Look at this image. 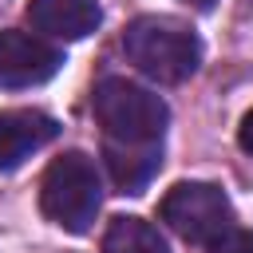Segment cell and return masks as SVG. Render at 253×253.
Masks as SVG:
<instances>
[{
    "instance_id": "1",
    "label": "cell",
    "mask_w": 253,
    "mask_h": 253,
    "mask_svg": "<svg viewBox=\"0 0 253 253\" xmlns=\"http://www.w3.org/2000/svg\"><path fill=\"white\" fill-rule=\"evenodd\" d=\"M126 59L154 83H182L202 67V40L174 16H138L123 32Z\"/></svg>"
},
{
    "instance_id": "2",
    "label": "cell",
    "mask_w": 253,
    "mask_h": 253,
    "mask_svg": "<svg viewBox=\"0 0 253 253\" xmlns=\"http://www.w3.org/2000/svg\"><path fill=\"white\" fill-rule=\"evenodd\" d=\"M91 107L103 126V142H126V146L162 142L166 123H170V107L162 103V95H154L123 75H107L95 87Z\"/></svg>"
},
{
    "instance_id": "3",
    "label": "cell",
    "mask_w": 253,
    "mask_h": 253,
    "mask_svg": "<svg viewBox=\"0 0 253 253\" xmlns=\"http://www.w3.org/2000/svg\"><path fill=\"white\" fill-rule=\"evenodd\" d=\"M103 206V182L95 162L83 150L59 154L40 182V210L51 225L67 233H87L95 225V213Z\"/></svg>"
},
{
    "instance_id": "4",
    "label": "cell",
    "mask_w": 253,
    "mask_h": 253,
    "mask_svg": "<svg viewBox=\"0 0 253 253\" xmlns=\"http://www.w3.org/2000/svg\"><path fill=\"white\" fill-rule=\"evenodd\" d=\"M158 213L178 237L198 241V245H210L225 229H233V206H229L225 190L213 186V182H178V186H170Z\"/></svg>"
},
{
    "instance_id": "5",
    "label": "cell",
    "mask_w": 253,
    "mask_h": 253,
    "mask_svg": "<svg viewBox=\"0 0 253 253\" xmlns=\"http://www.w3.org/2000/svg\"><path fill=\"white\" fill-rule=\"evenodd\" d=\"M63 55L28 32H0V87H36L59 71Z\"/></svg>"
},
{
    "instance_id": "6",
    "label": "cell",
    "mask_w": 253,
    "mask_h": 253,
    "mask_svg": "<svg viewBox=\"0 0 253 253\" xmlns=\"http://www.w3.org/2000/svg\"><path fill=\"white\" fill-rule=\"evenodd\" d=\"M55 134H59V123L43 111H32V107L0 111V170H16L24 158L43 150Z\"/></svg>"
},
{
    "instance_id": "7",
    "label": "cell",
    "mask_w": 253,
    "mask_h": 253,
    "mask_svg": "<svg viewBox=\"0 0 253 253\" xmlns=\"http://www.w3.org/2000/svg\"><path fill=\"white\" fill-rule=\"evenodd\" d=\"M95 0H28V24L47 40H83L99 28Z\"/></svg>"
},
{
    "instance_id": "8",
    "label": "cell",
    "mask_w": 253,
    "mask_h": 253,
    "mask_svg": "<svg viewBox=\"0 0 253 253\" xmlns=\"http://www.w3.org/2000/svg\"><path fill=\"white\" fill-rule=\"evenodd\" d=\"M103 158L111 170V182L123 194H142L150 186V178L162 166V142H146V146H126V142H103Z\"/></svg>"
},
{
    "instance_id": "9",
    "label": "cell",
    "mask_w": 253,
    "mask_h": 253,
    "mask_svg": "<svg viewBox=\"0 0 253 253\" xmlns=\"http://www.w3.org/2000/svg\"><path fill=\"white\" fill-rule=\"evenodd\" d=\"M103 253H170V249H166V237L158 233V225H150L146 217H134V213H119L107 221Z\"/></svg>"
},
{
    "instance_id": "10",
    "label": "cell",
    "mask_w": 253,
    "mask_h": 253,
    "mask_svg": "<svg viewBox=\"0 0 253 253\" xmlns=\"http://www.w3.org/2000/svg\"><path fill=\"white\" fill-rule=\"evenodd\" d=\"M210 253H253V233L249 229H225L217 241H210Z\"/></svg>"
},
{
    "instance_id": "11",
    "label": "cell",
    "mask_w": 253,
    "mask_h": 253,
    "mask_svg": "<svg viewBox=\"0 0 253 253\" xmlns=\"http://www.w3.org/2000/svg\"><path fill=\"white\" fill-rule=\"evenodd\" d=\"M237 142H241L245 154H253V107L245 111V119H241V126H237Z\"/></svg>"
},
{
    "instance_id": "12",
    "label": "cell",
    "mask_w": 253,
    "mask_h": 253,
    "mask_svg": "<svg viewBox=\"0 0 253 253\" xmlns=\"http://www.w3.org/2000/svg\"><path fill=\"white\" fill-rule=\"evenodd\" d=\"M186 4H198V8H210L213 0H186Z\"/></svg>"
}]
</instances>
